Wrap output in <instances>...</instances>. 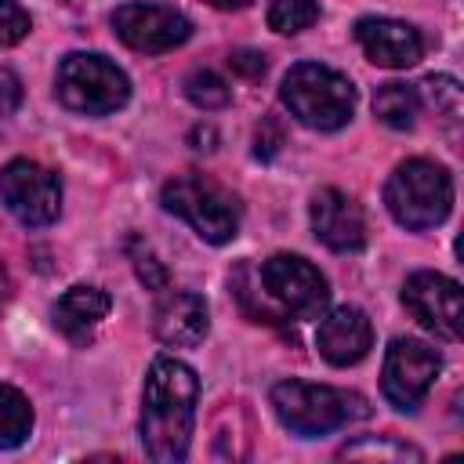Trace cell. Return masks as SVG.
<instances>
[{
	"instance_id": "cell-27",
	"label": "cell",
	"mask_w": 464,
	"mask_h": 464,
	"mask_svg": "<svg viewBox=\"0 0 464 464\" xmlns=\"http://www.w3.org/2000/svg\"><path fill=\"white\" fill-rule=\"evenodd\" d=\"M279 145H283L279 127H276L272 120H261V127H257V134H254V152H257L261 160H268V156H272Z\"/></svg>"
},
{
	"instance_id": "cell-26",
	"label": "cell",
	"mask_w": 464,
	"mask_h": 464,
	"mask_svg": "<svg viewBox=\"0 0 464 464\" xmlns=\"http://www.w3.org/2000/svg\"><path fill=\"white\" fill-rule=\"evenodd\" d=\"M228 65L236 69V72H243V76H250V80H257V76H265V54L261 51H232V58H228Z\"/></svg>"
},
{
	"instance_id": "cell-21",
	"label": "cell",
	"mask_w": 464,
	"mask_h": 464,
	"mask_svg": "<svg viewBox=\"0 0 464 464\" xmlns=\"http://www.w3.org/2000/svg\"><path fill=\"white\" fill-rule=\"evenodd\" d=\"M319 18V4L315 0H272L268 4V29L294 36L301 29H308Z\"/></svg>"
},
{
	"instance_id": "cell-7",
	"label": "cell",
	"mask_w": 464,
	"mask_h": 464,
	"mask_svg": "<svg viewBox=\"0 0 464 464\" xmlns=\"http://www.w3.org/2000/svg\"><path fill=\"white\" fill-rule=\"evenodd\" d=\"M272 410L283 428H290L301 439H319L337 428H344L352 417H362V399L330 384L312 381H279L272 388Z\"/></svg>"
},
{
	"instance_id": "cell-3",
	"label": "cell",
	"mask_w": 464,
	"mask_h": 464,
	"mask_svg": "<svg viewBox=\"0 0 464 464\" xmlns=\"http://www.w3.org/2000/svg\"><path fill=\"white\" fill-rule=\"evenodd\" d=\"M279 98L290 116L312 130H337L355 112V87L344 72L323 62H297L279 83Z\"/></svg>"
},
{
	"instance_id": "cell-28",
	"label": "cell",
	"mask_w": 464,
	"mask_h": 464,
	"mask_svg": "<svg viewBox=\"0 0 464 464\" xmlns=\"http://www.w3.org/2000/svg\"><path fill=\"white\" fill-rule=\"evenodd\" d=\"M7 297H11V276H7V268L0 265V308L7 304Z\"/></svg>"
},
{
	"instance_id": "cell-8",
	"label": "cell",
	"mask_w": 464,
	"mask_h": 464,
	"mask_svg": "<svg viewBox=\"0 0 464 464\" xmlns=\"http://www.w3.org/2000/svg\"><path fill=\"white\" fill-rule=\"evenodd\" d=\"M0 199L25 228H40L62 210V181L51 167L18 156L0 167Z\"/></svg>"
},
{
	"instance_id": "cell-29",
	"label": "cell",
	"mask_w": 464,
	"mask_h": 464,
	"mask_svg": "<svg viewBox=\"0 0 464 464\" xmlns=\"http://www.w3.org/2000/svg\"><path fill=\"white\" fill-rule=\"evenodd\" d=\"M207 4H214V7L228 11V7H243V4H250V0H207Z\"/></svg>"
},
{
	"instance_id": "cell-5",
	"label": "cell",
	"mask_w": 464,
	"mask_h": 464,
	"mask_svg": "<svg viewBox=\"0 0 464 464\" xmlns=\"http://www.w3.org/2000/svg\"><path fill=\"white\" fill-rule=\"evenodd\" d=\"M160 203L167 214L188 221L192 232L214 246L236 239L239 221H243V207H239L236 192H228L210 174H196V170L170 178L160 192Z\"/></svg>"
},
{
	"instance_id": "cell-25",
	"label": "cell",
	"mask_w": 464,
	"mask_h": 464,
	"mask_svg": "<svg viewBox=\"0 0 464 464\" xmlns=\"http://www.w3.org/2000/svg\"><path fill=\"white\" fill-rule=\"evenodd\" d=\"M18 105H22V80L7 65H0V116H11Z\"/></svg>"
},
{
	"instance_id": "cell-13",
	"label": "cell",
	"mask_w": 464,
	"mask_h": 464,
	"mask_svg": "<svg viewBox=\"0 0 464 464\" xmlns=\"http://www.w3.org/2000/svg\"><path fill=\"white\" fill-rule=\"evenodd\" d=\"M355 40H359L362 54L373 65H384V69H410L424 54L420 33L410 22H399V18L366 14V18L355 22Z\"/></svg>"
},
{
	"instance_id": "cell-9",
	"label": "cell",
	"mask_w": 464,
	"mask_h": 464,
	"mask_svg": "<svg viewBox=\"0 0 464 464\" xmlns=\"http://www.w3.org/2000/svg\"><path fill=\"white\" fill-rule=\"evenodd\" d=\"M109 22L120 44H127L138 54H163V51L181 47L192 36V22L167 4L127 0L109 14Z\"/></svg>"
},
{
	"instance_id": "cell-14",
	"label": "cell",
	"mask_w": 464,
	"mask_h": 464,
	"mask_svg": "<svg viewBox=\"0 0 464 464\" xmlns=\"http://www.w3.org/2000/svg\"><path fill=\"white\" fill-rule=\"evenodd\" d=\"M370 344H373V326L362 308L341 304L319 319L315 348L330 366H355L359 359H366Z\"/></svg>"
},
{
	"instance_id": "cell-23",
	"label": "cell",
	"mask_w": 464,
	"mask_h": 464,
	"mask_svg": "<svg viewBox=\"0 0 464 464\" xmlns=\"http://www.w3.org/2000/svg\"><path fill=\"white\" fill-rule=\"evenodd\" d=\"M420 87H424L428 102L435 105V112H446V120H453L460 112V87L453 76H428Z\"/></svg>"
},
{
	"instance_id": "cell-17",
	"label": "cell",
	"mask_w": 464,
	"mask_h": 464,
	"mask_svg": "<svg viewBox=\"0 0 464 464\" xmlns=\"http://www.w3.org/2000/svg\"><path fill=\"white\" fill-rule=\"evenodd\" d=\"M373 116L395 130H410L420 116V91L410 83H381L373 94Z\"/></svg>"
},
{
	"instance_id": "cell-11",
	"label": "cell",
	"mask_w": 464,
	"mask_h": 464,
	"mask_svg": "<svg viewBox=\"0 0 464 464\" xmlns=\"http://www.w3.org/2000/svg\"><path fill=\"white\" fill-rule=\"evenodd\" d=\"M402 304L406 312L431 330L442 341H457L460 337V323H464V304H460V283L442 276V272H413L402 283Z\"/></svg>"
},
{
	"instance_id": "cell-15",
	"label": "cell",
	"mask_w": 464,
	"mask_h": 464,
	"mask_svg": "<svg viewBox=\"0 0 464 464\" xmlns=\"http://www.w3.org/2000/svg\"><path fill=\"white\" fill-rule=\"evenodd\" d=\"M207 301L192 290H174L167 294L160 304H156V315H152V330L163 344L170 348H192L207 337Z\"/></svg>"
},
{
	"instance_id": "cell-2",
	"label": "cell",
	"mask_w": 464,
	"mask_h": 464,
	"mask_svg": "<svg viewBox=\"0 0 464 464\" xmlns=\"http://www.w3.org/2000/svg\"><path fill=\"white\" fill-rule=\"evenodd\" d=\"M384 207L410 232L435 228V225H442L450 218L453 178L435 160H424V156L402 160L384 181Z\"/></svg>"
},
{
	"instance_id": "cell-20",
	"label": "cell",
	"mask_w": 464,
	"mask_h": 464,
	"mask_svg": "<svg viewBox=\"0 0 464 464\" xmlns=\"http://www.w3.org/2000/svg\"><path fill=\"white\" fill-rule=\"evenodd\" d=\"M185 98L196 105V109H221V105H228V98H232V91H228V83L214 72V69H192L188 76H185Z\"/></svg>"
},
{
	"instance_id": "cell-18",
	"label": "cell",
	"mask_w": 464,
	"mask_h": 464,
	"mask_svg": "<svg viewBox=\"0 0 464 464\" xmlns=\"http://www.w3.org/2000/svg\"><path fill=\"white\" fill-rule=\"evenodd\" d=\"M33 431V406L29 399L11 388V384H0V450H14L29 439Z\"/></svg>"
},
{
	"instance_id": "cell-4",
	"label": "cell",
	"mask_w": 464,
	"mask_h": 464,
	"mask_svg": "<svg viewBox=\"0 0 464 464\" xmlns=\"http://www.w3.org/2000/svg\"><path fill=\"white\" fill-rule=\"evenodd\" d=\"M257 276V319H312L326 308L330 301V283L326 276L304 261L301 254H272L268 261H261Z\"/></svg>"
},
{
	"instance_id": "cell-1",
	"label": "cell",
	"mask_w": 464,
	"mask_h": 464,
	"mask_svg": "<svg viewBox=\"0 0 464 464\" xmlns=\"http://www.w3.org/2000/svg\"><path fill=\"white\" fill-rule=\"evenodd\" d=\"M199 402V377L174 355H156L141 392V442L160 464H178L188 453Z\"/></svg>"
},
{
	"instance_id": "cell-6",
	"label": "cell",
	"mask_w": 464,
	"mask_h": 464,
	"mask_svg": "<svg viewBox=\"0 0 464 464\" xmlns=\"http://www.w3.org/2000/svg\"><path fill=\"white\" fill-rule=\"evenodd\" d=\"M54 94L69 112L109 116L127 105L130 80L112 58L98 51H69L54 69Z\"/></svg>"
},
{
	"instance_id": "cell-16",
	"label": "cell",
	"mask_w": 464,
	"mask_h": 464,
	"mask_svg": "<svg viewBox=\"0 0 464 464\" xmlns=\"http://www.w3.org/2000/svg\"><path fill=\"white\" fill-rule=\"evenodd\" d=\"M109 308H112V301H109L105 290L80 283V286H69L54 301L51 319H54V330L62 337H69L72 344H87L94 337V330L102 326V319L109 315Z\"/></svg>"
},
{
	"instance_id": "cell-22",
	"label": "cell",
	"mask_w": 464,
	"mask_h": 464,
	"mask_svg": "<svg viewBox=\"0 0 464 464\" xmlns=\"http://www.w3.org/2000/svg\"><path fill=\"white\" fill-rule=\"evenodd\" d=\"M33 18L18 0H0V47H14L29 36Z\"/></svg>"
},
{
	"instance_id": "cell-10",
	"label": "cell",
	"mask_w": 464,
	"mask_h": 464,
	"mask_svg": "<svg viewBox=\"0 0 464 464\" xmlns=\"http://www.w3.org/2000/svg\"><path fill=\"white\" fill-rule=\"evenodd\" d=\"M439 352L417 337H395L384 352L381 392L395 410H417L439 377Z\"/></svg>"
},
{
	"instance_id": "cell-24",
	"label": "cell",
	"mask_w": 464,
	"mask_h": 464,
	"mask_svg": "<svg viewBox=\"0 0 464 464\" xmlns=\"http://www.w3.org/2000/svg\"><path fill=\"white\" fill-rule=\"evenodd\" d=\"M134 268H138V276H141V283H145L149 290H163V286H167V268L156 261V254H152L149 246L134 254Z\"/></svg>"
},
{
	"instance_id": "cell-19",
	"label": "cell",
	"mask_w": 464,
	"mask_h": 464,
	"mask_svg": "<svg viewBox=\"0 0 464 464\" xmlns=\"http://www.w3.org/2000/svg\"><path fill=\"white\" fill-rule=\"evenodd\" d=\"M337 457H344V460H359V457H377V460H424V453L417 446L399 442V439H384V435H377V439L373 435H362V439L341 446Z\"/></svg>"
},
{
	"instance_id": "cell-12",
	"label": "cell",
	"mask_w": 464,
	"mask_h": 464,
	"mask_svg": "<svg viewBox=\"0 0 464 464\" xmlns=\"http://www.w3.org/2000/svg\"><path fill=\"white\" fill-rule=\"evenodd\" d=\"M308 218H312L315 239L323 246H330L337 254L362 250V243H366V218H362V207L348 192H341V188H319L312 196Z\"/></svg>"
}]
</instances>
